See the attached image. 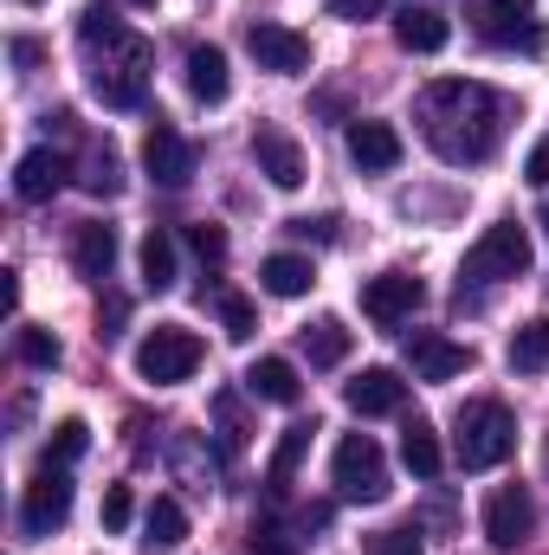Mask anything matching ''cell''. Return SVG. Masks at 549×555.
<instances>
[{
	"instance_id": "1",
	"label": "cell",
	"mask_w": 549,
	"mask_h": 555,
	"mask_svg": "<svg viewBox=\"0 0 549 555\" xmlns=\"http://www.w3.org/2000/svg\"><path fill=\"white\" fill-rule=\"evenodd\" d=\"M498 124H505V104L485 91V85H465V78H446L426 91V142L439 162L465 168V162H485L498 149Z\"/></svg>"
},
{
	"instance_id": "2",
	"label": "cell",
	"mask_w": 549,
	"mask_h": 555,
	"mask_svg": "<svg viewBox=\"0 0 549 555\" xmlns=\"http://www.w3.org/2000/svg\"><path fill=\"white\" fill-rule=\"evenodd\" d=\"M511 446H518V420L505 414L498 401H465L459 408V420H452V459H459V472H491V465L511 459Z\"/></svg>"
},
{
	"instance_id": "3",
	"label": "cell",
	"mask_w": 549,
	"mask_h": 555,
	"mask_svg": "<svg viewBox=\"0 0 549 555\" xmlns=\"http://www.w3.org/2000/svg\"><path fill=\"white\" fill-rule=\"evenodd\" d=\"M91 98L104 111H137L142 98H149V46H142L137 33H117L104 46V59L91 52Z\"/></svg>"
},
{
	"instance_id": "4",
	"label": "cell",
	"mask_w": 549,
	"mask_h": 555,
	"mask_svg": "<svg viewBox=\"0 0 549 555\" xmlns=\"http://www.w3.org/2000/svg\"><path fill=\"white\" fill-rule=\"evenodd\" d=\"M330 485L349 504H382L388 498V459H382V446L369 433H343L336 459H330Z\"/></svg>"
},
{
	"instance_id": "5",
	"label": "cell",
	"mask_w": 549,
	"mask_h": 555,
	"mask_svg": "<svg viewBox=\"0 0 549 555\" xmlns=\"http://www.w3.org/2000/svg\"><path fill=\"white\" fill-rule=\"evenodd\" d=\"M465 20L485 46L498 52H544V20L537 0H465Z\"/></svg>"
},
{
	"instance_id": "6",
	"label": "cell",
	"mask_w": 549,
	"mask_h": 555,
	"mask_svg": "<svg viewBox=\"0 0 549 555\" xmlns=\"http://www.w3.org/2000/svg\"><path fill=\"white\" fill-rule=\"evenodd\" d=\"M531 259H537L531 233H524L518 220H498V227H485V233H478V246L465 253V266H459V284H465V278H472V284L524 278V272H531Z\"/></svg>"
},
{
	"instance_id": "7",
	"label": "cell",
	"mask_w": 549,
	"mask_h": 555,
	"mask_svg": "<svg viewBox=\"0 0 549 555\" xmlns=\"http://www.w3.org/2000/svg\"><path fill=\"white\" fill-rule=\"evenodd\" d=\"M201 369V336L188 323H155L149 336L137 343V375L149 388H175Z\"/></svg>"
},
{
	"instance_id": "8",
	"label": "cell",
	"mask_w": 549,
	"mask_h": 555,
	"mask_svg": "<svg viewBox=\"0 0 549 555\" xmlns=\"http://www.w3.org/2000/svg\"><path fill=\"white\" fill-rule=\"evenodd\" d=\"M65 517H72V472L65 465H39V478L20 498V530L26 537H52Z\"/></svg>"
},
{
	"instance_id": "9",
	"label": "cell",
	"mask_w": 549,
	"mask_h": 555,
	"mask_svg": "<svg viewBox=\"0 0 549 555\" xmlns=\"http://www.w3.org/2000/svg\"><path fill=\"white\" fill-rule=\"evenodd\" d=\"M343 149H349V162H356L362 175H395L401 155H408L401 130H395V124H375V117H356V124L343 130Z\"/></svg>"
},
{
	"instance_id": "10",
	"label": "cell",
	"mask_w": 549,
	"mask_h": 555,
	"mask_svg": "<svg viewBox=\"0 0 549 555\" xmlns=\"http://www.w3.org/2000/svg\"><path fill=\"white\" fill-rule=\"evenodd\" d=\"M531 530H537V504H531V491H524V485H498V491L485 498V537H491L498 550H518Z\"/></svg>"
},
{
	"instance_id": "11",
	"label": "cell",
	"mask_w": 549,
	"mask_h": 555,
	"mask_svg": "<svg viewBox=\"0 0 549 555\" xmlns=\"http://www.w3.org/2000/svg\"><path fill=\"white\" fill-rule=\"evenodd\" d=\"M246 46H253V59L278 72V78H297L304 65H310V39L304 33H291V26H278V20H253L246 26Z\"/></svg>"
},
{
	"instance_id": "12",
	"label": "cell",
	"mask_w": 549,
	"mask_h": 555,
	"mask_svg": "<svg viewBox=\"0 0 549 555\" xmlns=\"http://www.w3.org/2000/svg\"><path fill=\"white\" fill-rule=\"evenodd\" d=\"M253 162H259V175L272 181V188H284V194H297L304 188V149H297V137H284V130H272V124H259L253 130Z\"/></svg>"
},
{
	"instance_id": "13",
	"label": "cell",
	"mask_w": 549,
	"mask_h": 555,
	"mask_svg": "<svg viewBox=\"0 0 549 555\" xmlns=\"http://www.w3.org/2000/svg\"><path fill=\"white\" fill-rule=\"evenodd\" d=\"M408 369L420 382H452V375L472 369V349L452 343V336H439V330H413L408 336Z\"/></svg>"
},
{
	"instance_id": "14",
	"label": "cell",
	"mask_w": 549,
	"mask_h": 555,
	"mask_svg": "<svg viewBox=\"0 0 549 555\" xmlns=\"http://www.w3.org/2000/svg\"><path fill=\"white\" fill-rule=\"evenodd\" d=\"M142 168H149L162 188H181V181L194 175V149L181 142L175 124H162V117H155V124H149V137H142Z\"/></svg>"
},
{
	"instance_id": "15",
	"label": "cell",
	"mask_w": 549,
	"mask_h": 555,
	"mask_svg": "<svg viewBox=\"0 0 549 555\" xmlns=\"http://www.w3.org/2000/svg\"><path fill=\"white\" fill-rule=\"evenodd\" d=\"M343 401H349V414H362V420L401 414V401H408V382H401L395 369H362V375L343 388Z\"/></svg>"
},
{
	"instance_id": "16",
	"label": "cell",
	"mask_w": 549,
	"mask_h": 555,
	"mask_svg": "<svg viewBox=\"0 0 549 555\" xmlns=\"http://www.w3.org/2000/svg\"><path fill=\"white\" fill-rule=\"evenodd\" d=\"M420 278L408 272H382V278H369L362 284V317H375V323H401V317H413L420 310Z\"/></svg>"
},
{
	"instance_id": "17",
	"label": "cell",
	"mask_w": 549,
	"mask_h": 555,
	"mask_svg": "<svg viewBox=\"0 0 549 555\" xmlns=\"http://www.w3.org/2000/svg\"><path fill=\"white\" fill-rule=\"evenodd\" d=\"M72 168H65V155L59 149H26L20 155V168H13V194L26 201V207H39V201H52L59 194V181H65Z\"/></svg>"
},
{
	"instance_id": "18",
	"label": "cell",
	"mask_w": 549,
	"mask_h": 555,
	"mask_svg": "<svg viewBox=\"0 0 549 555\" xmlns=\"http://www.w3.org/2000/svg\"><path fill=\"white\" fill-rule=\"evenodd\" d=\"M72 266H78V278L104 284V278H111V266H117V227L85 220V227L72 233Z\"/></svg>"
},
{
	"instance_id": "19",
	"label": "cell",
	"mask_w": 549,
	"mask_h": 555,
	"mask_svg": "<svg viewBox=\"0 0 549 555\" xmlns=\"http://www.w3.org/2000/svg\"><path fill=\"white\" fill-rule=\"evenodd\" d=\"M395 39H401V52H420V59H433V52H446V39H452V26H446V13H433V7H401L395 13Z\"/></svg>"
},
{
	"instance_id": "20",
	"label": "cell",
	"mask_w": 549,
	"mask_h": 555,
	"mask_svg": "<svg viewBox=\"0 0 549 555\" xmlns=\"http://www.w3.org/2000/svg\"><path fill=\"white\" fill-rule=\"evenodd\" d=\"M246 395H253V401H272V408H297L304 382H297V369H291L284 356H259V362L246 369Z\"/></svg>"
},
{
	"instance_id": "21",
	"label": "cell",
	"mask_w": 549,
	"mask_h": 555,
	"mask_svg": "<svg viewBox=\"0 0 549 555\" xmlns=\"http://www.w3.org/2000/svg\"><path fill=\"white\" fill-rule=\"evenodd\" d=\"M188 91H194L201 104H227L233 72H227V52H220V46H194V52H188Z\"/></svg>"
},
{
	"instance_id": "22",
	"label": "cell",
	"mask_w": 549,
	"mask_h": 555,
	"mask_svg": "<svg viewBox=\"0 0 549 555\" xmlns=\"http://www.w3.org/2000/svg\"><path fill=\"white\" fill-rule=\"evenodd\" d=\"M188 543V511L175 504V498H155L149 511H142V550H181Z\"/></svg>"
},
{
	"instance_id": "23",
	"label": "cell",
	"mask_w": 549,
	"mask_h": 555,
	"mask_svg": "<svg viewBox=\"0 0 549 555\" xmlns=\"http://www.w3.org/2000/svg\"><path fill=\"white\" fill-rule=\"evenodd\" d=\"M310 433L317 426H284V439H278V452H272V465H266V485H272V498H284L291 491V478H297V465H304V452H310Z\"/></svg>"
},
{
	"instance_id": "24",
	"label": "cell",
	"mask_w": 549,
	"mask_h": 555,
	"mask_svg": "<svg viewBox=\"0 0 549 555\" xmlns=\"http://www.w3.org/2000/svg\"><path fill=\"white\" fill-rule=\"evenodd\" d=\"M401 465H408L413 478H439L446 452H439V433H433L426 420H408V426H401Z\"/></svg>"
},
{
	"instance_id": "25",
	"label": "cell",
	"mask_w": 549,
	"mask_h": 555,
	"mask_svg": "<svg viewBox=\"0 0 549 555\" xmlns=\"http://www.w3.org/2000/svg\"><path fill=\"white\" fill-rule=\"evenodd\" d=\"M317 284L310 272V259H297V253H272L266 266H259V291H272V297H304Z\"/></svg>"
},
{
	"instance_id": "26",
	"label": "cell",
	"mask_w": 549,
	"mask_h": 555,
	"mask_svg": "<svg viewBox=\"0 0 549 555\" xmlns=\"http://www.w3.org/2000/svg\"><path fill=\"white\" fill-rule=\"evenodd\" d=\"M78 181H85V194L117 201V194H124V155H117L111 142H98V149L85 155V175H78Z\"/></svg>"
},
{
	"instance_id": "27",
	"label": "cell",
	"mask_w": 549,
	"mask_h": 555,
	"mask_svg": "<svg viewBox=\"0 0 549 555\" xmlns=\"http://www.w3.org/2000/svg\"><path fill=\"white\" fill-rule=\"evenodd\" d=\"M304 356H310V369H336V362L349 356V330H343L336 317H317V323L304 330Z\"/></svg>"
},
{
	"instance_id": "28",
	"label": "cell",
	"mask_w": 549,
	"mask_h": 555,
	"mask_svg": "<svg viewBox=\"0 0 549 555\" xmlns=\"http://www.w3.org/2000/svg\"><path fill=\"white\" fill-rule=\"evenodd\" d=\"M142 284H149V291H168V284H175V240H168V233H162V227H149V233H142Z\"/></svg>"
},
{
	"instance_id": "29",
	"label": "cell",
	"mask_w": 549,
	"mask_h": 555,
	"mask_svg": "<svg viewBox=\"0 0 549 555\" xmlns=\"http://www.w3.org/2000/svg\"><path fill=\"white\" fill-rule=\"evenodd\" d=\"M511 369H518V375H544L549 369V323L544 317L511 336Z\"/></svg>"
},
{
	"instance_id": "30",
	"label": "cell",
	"mask_w": 549,
	"mask_h": 555,
	"mask_svg": "<svg viewBox=\"0 0 549 555\" xmlns=\"http://www.w3.org/2000/svg\"><path fill=\"white\" fill-rule=\"evenodd\" d=\"M13 356L26 362V369H59V336L52 330H33V323H20V336H13Z\"/></svg>"
},
{
	"instance_id": "31",
	"label": "cell",
	"mask_w": 549,
	"mask_h": 555,
	"mask_svg": "<svg viewBox=\"0 0 549 555\" xmlns=\"http://www.w3.org/2000/svg\"><path fill=\"white\" fill-rule=\"evenodd\" d=\"M85 446H91V426L85 420H59L52 439H46V465H72V459H85Z\"/></svg>"
},
{
	"instance_id": "32",
	"label": "cell",
	"mask_w": 549,
	"mask_h": 555,
	"mask_svg": "<svg viewBox=\"0 0 549 555\" xmlns=\"http://www.w3.org/2000/svg\"><path fill=\"white\" fill-rule=\"evenodd\" d=\"M117 33H124V20H117V13H111V7H104V0H98V7H85V13H78V39H85V52H98V46H111V39H117Z\"/></svg>"
},
{
	"instance_id": "33",
	"label": "cell",
	"mask_w": 549,
	"mask_h": 555,
	"mask_svg": "<svg viewBox=\"0 0 549 555\" xmlns=\"http://www.w3.org/2000/svg\"><path fill=\"white\" fill-rule=\"evenodd\" d=\"M220 323H227V336H233V343H246V336L259 330V310H253L240 291H220Z\"/></svg>"
},
{
	"instance_id": "34",
	"label": "cell",
	"mask_w": 549,
	"mask_h": 555,
	"mask_svg": "<svg viewBox=\"0 0 549 555\" xmlns=\"http://www.w3.org/2000/svg\"><path fill=\"white\" fill-rule=\"evenodd\" d=\"M188 246H194V259H207V266H220V259H227V233H220V227H207V220H201V227H188Z\"/></svg>"
},
{
	"instance_id": "35",
	"label": "cell",
	"mask_w": 549,
	"mask_h": 555,
	"mask_svg": "<svg viewBox=\"0 0 549 555\" xmlns=\"http://www.w3.org/2000/svg\"><path fill=\"white\" fill-rule=\"evenodd\" d=\"M214 414H220V439H227V452H240V446H246V420H240V401H233V395H220V401H214Z\"/></svg>"
},
{
	"instance_id": "36",
	"label": "cell",
	"mask_w": 549,
	"mask_h": 555,
	"mask_svg": "<svg viewBox=\"0 0 549 555\" xmlns=\"http://www.w3.org/2000/svg\"><path fill=\"white\" fill-rule=\"evenodd\" d=\"M253 555H291V537H284V524L259 517V524H253Z\"/></svg>"
},
{
	"instance_id": "37",
	"label": "cell",
	"mask_w": 549,
	"mask_h": 555,
	"mask_svg": "<svg viewBox=\"0 0 549 555\" xmlns=\"http://www.w3.org/2000/svg\"><path fill=\"white\" fill-rule=\"evenodd\" d=\"M130 511H137V504H130V485H111L98 517H104V530H124V524H130Z\"/></svg>"
},
{
	"instance_id": "38",
	"label": "cell",
	"mask_w": 549,
	"mask_h": 555,
	"mask_svg": "<svg viewBox=\"0 0 549 555\" xmlns=\"http://www.w3.org/2000/svg\"><path fill=\"white\" fill-rule=\"evenodd\" d=\"M369 550H375V555H426V550H420V537H413V530H382V537H375Z\"/></svg>"
},
{
	"instance_id": "39",
	"label": "cell",
	"mask_w": 549,
	"mask_h": 555,
	"mask_svg": "<svg viewBox=\"0 0 549 555\" xmlns=\"http://www.w3.org/2000/svg\"><path fill=\"white\" fill-rule=\"evenodd\" d=\"M124 323H130V304H124V297H104V310H98V336L111 343V336H124Z\"/></svg>"
},
{
	"instance_id": "40",
	"label": "cell",
	"mask_w": 549,
	"mask_h": 555,
	"mask_svg": "<svg viewBox=\"0 0 549 555\" xmlns=\"http://www.w3.org/2000/svg\"><path fill=\"white\" fill-rule=\"evenodd\" d=\"M388 0H330V20H375Z\"/></svg>"
},
{
	"instance_id": "41",
	"label": "cell",
	"mask_w": 549,
	"mask_h": 555,
	"mask_svg": "<svg viewBox=\"0 0 549 555\" xmlns=\"http://www.w3.org/2000/svg\"><path fill=\"white\" fill-rule=\"evenodd\" d=\"M524 181H531V188H549V137L531 149V162H524Z\"/></svg>"
},
{
	"instance_id": "42",
	"label": "cell",
	"mask_w": 549,
	"mask_h": 555,
	"mask_svg": "<svg viewBox=\"0 0 549 555\" xmlns=\"http://www.w3.org/2000/svg\"><path fill=\"white\" fill-rule=\"evenodd\" d=\"M297 240H336V220H291Z\"/></svg>"
},
{
	"instance_id": "43",
	"label": "cell",
	"mask_w": 549,
	"mask_h": 555,
	"mask_svg": "<svg viewBox=\"0 0 549 555\" xmlns=\"http://www.w3.org/2000/svg\"><path fill=\"white\" fill-rule=\"evenodd\" d=\"M13 65H39V46L33 39H13Z\"/></svg>"
},
{
	"instance_id": "44",
	"label": "cell",
	"mask_w": 549,
	"mask_h": 555,
	"mask_svg": "<svg viewBox=\"0 0 549 555\" xmlns=\"http://www.w3.org/2000/svg\"><path fill=\"white\" fill-rule=\"evenodd\" d=\"M130 7H155V0H130Z\"/></svg>"
},
{
	"instance_id": "45",
	"label": "cell",
	"mask_w": 549,
	"mask_h": 555,
	"mask_svg": "<svg viewBox=\"0 0 549 555\" xmlns=\"http://www.w3.org/2000/svg\"><path fill=\"white\" fill-rule=\"evenodd\" d=\"M20 7H39V0H20Z\"/></svg>"
},
{
	"instance_id": "46",
	"label": "cell",
	"mask_w": 549,
	"mask_h": 555,
	"mask_svg": "<svg viewBox=\"0 0 549 555\" xmlns=\"http://www.w3.org/2000/svg\"><path fill=\"white\" fill-rule=\"evenodd\" d=\"M544 465H549V446H544Z\"/></svg>"
},
{
	"instance_id": "47",
	"label": "cell",
	"mask_w": 549,
	"mask_h": 555,
	"mask_svg": "<svg viewBox=\"0 0 549 555\" xmlns=\"http://www.w3.org/2000/svg\"><path fill=\"white\" fill-rule=\"evenodd\" d=\"M544 227H549V207H544Z\"/></svg>"
}]
</instances>
